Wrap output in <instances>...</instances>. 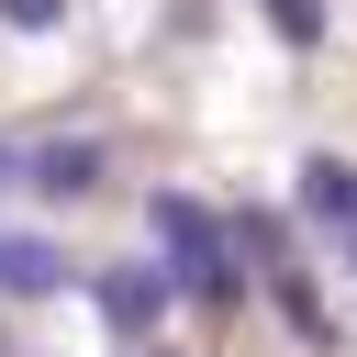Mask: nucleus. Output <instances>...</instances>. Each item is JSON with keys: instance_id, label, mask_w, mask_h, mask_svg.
<instances>
[{"instance_id": "nucleus-2", "label": "nucleus", "mask_w": 357, "mask_h": 357, "mask_svg": "<svg viewBox=\"0 0 357 357\" xmlns=\"http://www.w3.org/2000/svg\"><path fill=\"white\" fill-rule=\"evenodd\" d=\"M22 190L33 201H89V190H112V145L100 134H45V145H22Z\"/></svg>"}, {"instance_id": "nucleus-3", "label": "nucleus", "mask_w": 357, "mask_h": 357, "mask_svg": "<svg viewBox=\"0 0 357 357\" xmlns=\"http://www.w3.org/2000/svg\"><path fill=\"white\" fill-rule=\"evenodd\" d=\"M290 201L357 257V156H301V167H290Z\"/></svg>"}, {"instance_id": "nucleus-12", "label": "nucleus", "mask_w": 357, "mask_h": 357, "mask_svg": "<svg viewBox=\"0 0 357 357\" xmlns=\"http://www.w3.org/2000/svg\"><path fill=\"white\" fill-rule=\"evenodd\" d=\"M0 245H11V234H0Z\"/></svg>"}, {"instance_id": "nucleus-4", "label": "nucleus", "mask_w": 357, "mask_h": 357, "mask_svg": "<svg viewBox=\"0 0 357 357\" xmlns=\"http://www.w3.org/2000/svg\"><path fill=\"white\" fill-rule=\"evenodd\" d=\"M257 290H268V312H279V324H290V335H301V346H312V357H324V346H335V301H324V279H312V268H301V257H290V268H268V279H257Z\"/></svg>"}, {"instance_id": "nucleus-5", "label": "nucleus", "mask_w": 357, "mask_h": 357, "mask_svg": "<svg viewBox=\"0 0 357 357\" xmlns=\"http://www.w3.org/2000/svg\"><path fill=\"white\" fill-rule=\"evenodd\" d=\"M145 223H156V257H201V245H223L234 223L212 212V201H190V190H156L145 201Z\"/></svg>"}, {"instance_id": "nucleus-1", "label": "nucleus", "mask_w": 357, "mask_h": 357, "mask_svg": "<svg viewBox=\"0 0 357 357\" xmlns=\"http://www.w3.org/2000/svg\"><path fill=\"white\" fill-rule=\"evenodd\" d=\"M167 257H112V268H89V312L123 335V346H156V324H167Z\"/></svg>"}, {"instance_id": "nucleus-13", "label": "nucleus", "mask_w": 357, "mask_h": 357, "mask_svg": "<svg viewBox=\"0 0 357 357\" xmlns=\"http://www.w3.org/2000/svg\"><path fill=\"white\" fill-rule=\"evenodd\" d=\"M0 357H11V346H0Z\"/></svg>"}, {"instance_id": "nucleus-6", "label": "nucleus", "mask_w": 357, "mask_h": 357, "mask_svg": "<svg viewBox=\"0 0 357 357\" xmlns=\"http://www.w3.org/2000/svg\"><path fill=\"white\" fill-rule=\"evenodd\" d=\"M223 223H234V257H245V268H257V279H268V268H290V257H301V245H290V223H279V212H268V201H234V212H223Z\"/></svg>"}, {"instance_id": "nucleus-11", "label": "nucleus", "mask_w": 357, "mask_h": 357, "mask_svg": "<svg viewBox=\"0 0 357 357\" xmlns=\"http://www.w3.org/2000/svg\"><path fill=\"white\" fill-rule=\"evenodd\" d=\"M134 357H167V346H134Z\"/></svg>"}, {"instance_id": "nucleus-7", "label": "nucleus", "mask_w": 357, "mask_h": 357, "mask_svg": "<svg viewBox=\"0 0 357 357\" xmlns=\"http://www.w3.org/2000/svg\"><path fill=\"white\" fill-rule=\"evenodd\" d=\"M0 290H22V301H56V290H67V257H56L45 234H11V245H0Z\"/></svg>"}, {"instance_id": "nucleus-8", "label": "nucleus", "mask_w": 357, "mask_h": 357, "mask_svg": "<svg viewBox=\"0 0 357 357\" xmlns=\"http://www.w3.org/2000/svg\"><path fill=\"white\" fill-rule=\"evenodd\" d=\"M257 11H268V33H279L290 56H312V45H324V0H257Z\"/></svg>"}, {"instance_id": "nucleus-10", "label": "nucleus", "mask_w": 357, "mask_h": 357, "mask_svg": "<svg viewBox=\"0 0 357 357\" xmlns=\"http://www.w3.org/2000/svg\"><path fill=\"white\" fill-rule=\"evenodd\" d=\"M11 178H22V145H11V134H0V190H11Z\"/></svg>"}, {"instance_id": "nucleus-9", "label": "nucleus", "mask_w": 357, "mask_h": 357, "mask_svg": "<svg viewBox=\"0 0 357 357\" xmlns=\"http://www.w3.org/2000/svg\"><path fill=\"white\" fill-rule=\"evenodd\" d=\"M0 22H11V33H56V22H67V0H0Z\"/></svg>"}]
</instances>
